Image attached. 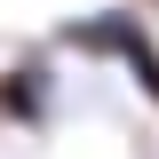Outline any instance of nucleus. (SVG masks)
Here are the masks:
<instances>
[{
	"mask_svg": "<svg viewBox=\"0 0 159 159\" xmlns=\"http://www.w3.org/2000/svg\"><path fill=\"white\" fill-rule=\"evenodd\" d=\"M64 40H72V48H103V56H119L127 72H135V88L159 103V40H151V24H143L135 8H111V16H80V24H64Z\"/></svg>",
	"mask_w": 159,
	"mask_h": 159,
	"instance_id": "obj_1",
	"label": "nucleus"
},
{
	"mask_svg": "<svg viewBox=\"0 0 159 159\" xmlns=\"http://www.w3.org/2000/svg\"><path fill=\"white\" fill-rule=\"evenodd\" d=\"M48 96H56V88H48V72H40V64H16V72L0 80V111L24 119V127H40V119H48Z\"/></svg>",
	"mask_w": 159,
	"mask_h": 159,
	"instance_id": "obj_2",
	"label": "nucleus"
}]
</instances>
